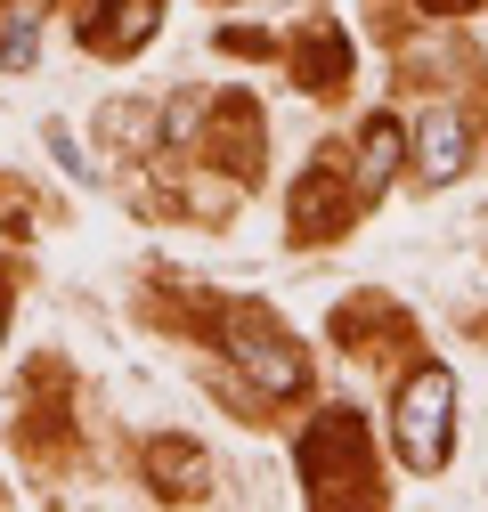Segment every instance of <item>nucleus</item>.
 Here are the masks:
<instances>
[{
	"mask_svg": "<svg viewBox=\"0 0 488 512\" xmlns=\"http://www.w3.org/2000/svg\"><path fill=\"white\" fill-rule=\"evenodd\" d=\"M456 374L448 366H415L399 382V407H391V447L407 472H440L448 464V439H456Z\"/></svg>",
	"mask_w": 488,
	"mask_h": 512,
	"instance_id": "f257e3e1",
	"label": "nucleus"
},
{
	"mask_svg": "<svg viewBox=\"0 0 488 512\" xmlns=\"http://www.w3.org/2000/svg\"><path fill=\"white\" fill-rule=\"evenodd\" d=\"M301 480H310L318 504H342V496L375 488V456H366L358 415H318L310 431H301Z\"/></svg>",
	"mask_w": 488,
	"mask_h": 512,
	"instance_id": "f03ea898",
	"label": "nucleus"
},
{
	"mask_svg": "<svg viewBox=\"0 0 488 512\" xmlns=\"http://www.w3.org/2000/svg\"><path fill=\"white\" fill-rule=\"evenodd\" d=\"M228 366L253 382L261 399H293L301 382H310V366H301V350L285 342V334H269V326H253V317H244V326L228 334Z\"/></svg>",
	"mask_w": 488,
	"mask_h": 512,
	"instance_id": "7ed1b4c3",
	"label": "nucleus"
},
{
	"mask_svg": "<svg viewBox=\"0 0 488 512\" xmlns=\"http://www.w3.org/2000/svg\"><path fill=\"white\" fill-rule=\"evenodd\" d=\"M350 212H358V187L342 179V163H310L293 179V228L301 236H334Z\"/></svg>",
	"mask_w": 488,
	"mask_h": 512,
	"instance_id": "20e7f679",
	"label": "nucleus"
},
{
	"mask_svg": "<svg viewBox=\"0 0 488 512\" xmlns=\"http://www.w3.org/2000/svg\"><path fill=\"white\" fill-rule=\"evenodd\" d=\"M407 155H415V171H423V187H448L464 163H472V131H464V114L456 106H432L415 122V139H407Z\"/></svg>",
	"mask_w": 488,
	"mask_h": 512,
	"instance_id": "39448f33",
	"label": "nucleus"
},
{
	"mask_svg": "<svg viewBox=\"0 0 488 512\" xmlns=\"http://www.w3.org/2000/svg\"><path fill=\"white\" fill-rule=\"evenodd\" d=\"M399 163H407V131L391 114H375L366 122V139H358V163H350V187H358V204H375L383 187L399 179Z\"/></svg>",
	"mask_w": 488,
	"mask_h": 512,
	"instance_id": "423d86ee",
	"label": "nucleus"
},
{
	"mask_svg": "<svg viewBox=\"0 0 488 512\" xmlns=\"http://www.w3.org/2000/svg\"><path fill=\"white\" fill-rule=\"evenodd\" d=\"M155 25H163V0H114L106 17L90 9V49L98 57H131V49H147Z\"/></svg>",
	"mask_w": 488,
	"mask_h": 512,
	"instance_id": "0eeeda50",
	"label": "nucleus"
},
{
	"mask_svg": "<svg viewBox=\"0 0 488 512\" xmlns=\"http://www.w3.org/2000/svg\"><path fill=\"white\" fill-rule=\"evenodd\" d=\"M147 472H155V488H163V496H179V504L212 488V464H204V447H188V439H155Z\"/></svg>",
	"mask_w": 488,
	"mask_h": 512,
	"instance_id": "6e6552de",
	"label": "nucleus"
},
{
	"mask_svg": "<svg viewBox=\"0 0 488 512\" xmlns=\"http://www.w3.org/2000/svg\"><path fill=\"white\" fill-rule=\"evenodd\" d=\"M342 66H350V41H342V33H326V25L293 49V74L310 82V90H334V82H342Z\"/></svg>",
	"mask_w": 488,
	"mask_h": 512,
	"instance_id": "1a4fd4ad",
	"label": "nucleus"
},
{
	"mask_svg": "<svg viewBox=\"0 0 488 512\" xmlns=\"http://www.w3.org/2000/svg\"><path fill=\"white\" fill-rule=\"evenodd\" d=\"M33 57H41V33H33V17H9V25H0V66H9V74H25Z\"/></svg>",
	"mask_w": 488,
	"mask_h": 512,
	"instance_id": "9d476101",
	"label": "nucleus"
},
{
	"mask_svg": "<svg viewBox=\"0 0 488 512\" xmlns=\"http://www.w3.org/2000/svg\"><path fill=\"white\" fill-rule=\"evenodd\" d=\"M49 155L66 163V179H90V163H82V147H74V131H66V122H49Z\"/></svg>",
	"mask_w": 488,
	"mask_h": 512,
	"instance_id": "9b49d317",
	"label": "nucleus"
},
{
	"mask_svg": "<svg viewBox=\"0 0 488 512\" xmlns=\"http://www.w3.org/2000/svg\"><path fill=\"white\" fill-rule=\"evenodd\" d=\"M0 334H9V301H0Z\"/></svg>",
	"mask_w": 488,
	"mask_h": 512,
	"instance_id": "f8f14e48",
	"label": "nucleus"
}]
</instances>
